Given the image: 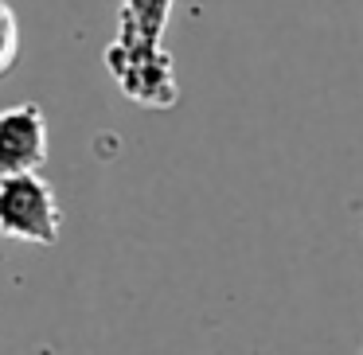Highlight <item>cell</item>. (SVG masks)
<instances>
[{"label": "cell", "instance_id": "3957f363", "mask_svg": "<svg viewBox=\"0 0 363 355\" xmlns=\"http://www.w3.org/2000/svg\"><path fill=\"white\" fill-rule=\"evenodd\" d=\"M51 152V129L40 102H16L0 110V176L43 172Z\"/></svg>", "mask_w": 363, "mask_h": 355}, {"label": "cell", "instance_id": "277c9868", "mask_svg": "<svg viewBox=\"0 0 363 355\" xmlns=\"http://www.w3.org/2000/svg\"><path fill=\"white\" fill-rule=\"evenodd\" d=\"M172 4L176 0H118V32L113 35L137 43H164Z\"/></svg>", "mask_w": 363, "mask_h": 355}, {"label": "cell", "instance_id": "5b68a950", "mask_svg": "<svg viewBox=\"0 0 363 355\" xmlns=\"http://www.w3.org/2000/svg\"><path fill=\"white\" fill-rule=\"evenodd\" d=\"M20 59V20L9 0H0V79L16 67Z\"/></svg>", "mask_w": 363, "mask_h": 355}, {"label": "cell", "instance_id": "7a4b0ae2", "mask_svg": "<svg viewBox=\"0 0 363 355\" xmlns=\"http://www.w3.org/2000/svg\"><path fill=\"white\" fill-rule=\"evenodd\" d=\"M63 235V203L40 172L0 176V238L20 246H55Z\"/></svg>", "mask_w": 363, "mask_h": 355}, {"label": "cell", "instance_id": "8992f818", "mask_svg": "<svg viewBox=\"0 0 363 355\" xmlns=\"http://www.w3.org/2000/svg\"><path fill=\"white\" fill-rule=\"evenodd\" d=\"M359 355H363V351H359Z\"/></svg>", "mask_w": 363, "mask_h": 355}, {"label": "cell", "instance_id": "6da1fadb", "mask_svg": "<svg viewBox=\"0 0 363 355\" xmlns=\"http://www.w3.org/2000/svg\"><path fill=\"white\" fill-rule=\"evenodd\" d=\"M106 71L113 86L141 110H172L180 102V82H176V63L164 43H137L113 35L106 43Z\"/></svg>", "mask_w": 363, "mask_h": 355}]
</instances>
